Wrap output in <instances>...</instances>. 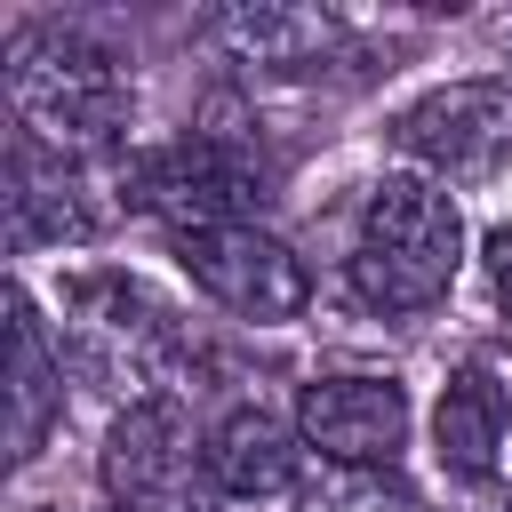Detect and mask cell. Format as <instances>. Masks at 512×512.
I'll return each mask as SVG.
<instances>
[{
  "mask_svg": "<svg viewBox=\"0 0 512 512\" xmlns=\"http://www.w3.org/2000/svg\"><path fill=\"white\" fill-rule=\"evenodd\" d=\"M296 440L328 472H392L408 448V384L400 376H312L296 392Z\"/></svg>",
  "mask_w": 512,
  "mask_h": 512,
  "instance_id": "8",
  "label": "cell"
},
{
  "mask_svg": "<svg viewBox=\"0 0 512 512\" xmlns=\"http://www.w3.org/2000/svg\"><path fill=\"white\" fill-rule=\"evenodd\" d=\"M208 40L232 64L272 72V80H312L352 48L344 16H328V8H224V16H208Z\"/></svg>",
  "mask_w": 512,
  "mask_h": 512,
  "instance_id": "11",
  "label": "cell"
},
{
  "mask_svg": "<svg viewBox=\"0 0 512 512\" xmlns=\"http://www.w3.org/2000/svg\"><path fill=\"white\" fill-rule=\"evenodd\" d=\"M480 264H488V288H496V304L512 312V224H496V232L480 240Z\"/></svg>",
  "mask_w": 512,
  "mask_h": 512,
  "instance_id": "15",
  "label": "cell"
},
{
  "mask_svg": "<svg viewBox=\"0 0 512 512\" xmlns=\"http://www.w3.org/2000/svg\"><path fill=\"white\" fill-rule=\"evenodd\" d=\"M480 512H512V496H488V504H480Z\"/></svg>",
  "mask_w": 512,
  "mask_h": 512,
  "instance_id": "17",
  "label": "cell"
},
{
  "mask_svg": "<svg viewBox=\"0 0 512 512\" xmlns=\"http://www.w3.org/2000/svg\"><path fill=\"white\" fill-rule=\"evenodd\" d=\"M160 512H224V496H216V488H192V496H176V504H160Z\"/></svg>",
  "mask_w": 512,
  "mask_h": 512,
  "instance_id": "16",
  "label": "cell"
},
{
  "mask_svg": "<svg viewBox=\"0 0 512 512\" xmlns=\"http://www.w3.org/2000/svg\"><path fill=\"white\" fill-rule=\"evenodd\" d=\"M96 472H104L112 512H160V504L208 488V440H192V416L176 392H152L112 416Z\"/></svg>",
  "mask_w": 512,
  "mask_h": 512,
  "instance_id": "7",
  "label": "cell"
},
{
  "mask_svg": "<svg viewBox=\"0 0 512 512\" xmlns=\"http://www.w3.org/2000/svg\"><path fill=\"white\" fill-rule=\"evenodd\" d=\"M456 264H464V208L448 200V184L416 168L376 176L352 224V256H344L352 296L384 320H416L456 288Z\"/></svg>",
  "mask_w": 512,
  "mask_h": 512,
  "instance_id": "2",
  "label": "cell"
},
{
  "mask_svg": "<svg viewBox=\"0 0 512 512\" xmlns=\"http://www.w3.org/2000/svg\"><path fill=\"white\" fill-rule=\"evenodd\" d=\"M0 80H8L16 128L40 136V144H56V152H72V160L120 144V128L136 120V72L88 24H56V16L16 24Z\"/></svg>",
  "mask_w": 512,
  "mask_h": 512,
  "instance_id": "1",
  "label": "cell"
},
{
  "mask_svg": "<svg viewBox=\"0 0 512 512\" xmlns=\"http://www.w3.org/2000/svg\"><path fill=\"white\" fill-rule=\"evenodd\" d=\"M504 432H512V400H504L496 368L488 360H456L440 400H432V456H440V472L464 480V488H488L496 464H504Z\"/></svg>",
  "mask_w": 512,
  "mask_h": 512,
  "instance_id": "12",
  "label": "cell"
},
{
  "mask_svg": "<svg viewBox=\"0 0 512 512\" xmlns=\"http://www.w3.org/2000/svg\"><path fill=\"white\" fill-rule=\"evenodd\" d=\"M64 416V360L48 352V328L24 288H8V456L32 464Z\"/></svg>",
  "mask_w": 512,
  "mask_h": 512,
  "instance_id": "13",
  "label": "cell"
},
{
  "mask_svg": "<svg viewBox=\"0 0 512 512\" xmlns=\"http://www.w3.org/2000/svg\"><path fill=\"white\" fill-rule=\"evenodd\" d=\"M64 344H72V368L104 376L128 400H152L192 368L184 312L168 296H152L144 280H128V272L64 280Z\"/></svg>",
  "mask_w": 512,
  "mask_h": 512,
  "instance_id": "3",
  "label": "cell"
},
{
  "mask_svg": "<svg viewBox=\"0 0 512 512\" xmlns=\"http://www.w3.org/2000/svg\"><path fill=\"white\" fill-rule=\"evenodd\" d=\"M296 504H304V512H424L392 472H328V464L312 472V488H304Z\"/></svg>",
  "mask_w": 512,
  "mask_h": 512,
  "instance_id": "14",
  "label": "cell"
},
{
  "mask_svg": "<svg viewBox=\"0 0 512 512\" xmlns=\"http://www.w3.org/2000/svg\"><path fill=\"white\" fill-rule=\"evenodd\" d=\"M168 248H176L184 280H192L208 304H224L232 320H248V328L304 320V304H312L304 256H296L280 232H264L256 216H240V224H200V232H168Z\"/></svg>",
  "mask_w": 512,
  "mask_h": 512,
  "instance_id": "5",
  "label": "cell"
},
{
  "mask_svg": "<svg viewBox=\"0 0 512 512\" xmlns=\"http://www.w3.org/2000/svg\"><path fill=\"white\" fill-rule=\"evenodd\" d=\"M104 208L88 184V160L40 144V136H8V240L16 248H56V240H96Z\"/></svg>",
  "mask_w": 512,
  "mask_h": 512,
  "instance_id": "9",
  "label": "cell"
},
{
  "mask_svg": "<svg viewBox=\"0 0 512 512\" xmlns=\"http://www.w3.org/2000/svg\"><path fill=\"white\" fill-rule=\"evenodd\" d=\"M264 152L232 128H192L176 144H152L120 168V200L160 216L168 232H200V224H240L264 200Z\"/></svg>",
  "mask_w": 512,
  "mask_h": 512,
  "instance_id": "4",
  "label": "cell"
},
{
  "mask_svg": "<svg viewBox=\"0 0 512 512\" xmlns=\"http://www.w3.org/2000/svg\"><path fill=\"white\" fill-rule=\"evenodd\" d=\"M208 488L224 504H296L312 488V448L272 408H232L208 432Z\"/></svg>",
  "mask_w": 512,
  "mask_h": 512,
  "instance_id": "10",
  "label": "cell"
},
{
  "mask_svg": "<svg viewBox=\"0 0 512 512\" xmlns=\"http://www.w3.org/2000/svg\"><path fill=\"white\" fill-rule=\"evenodd\" d=\"M392 144L432 184H480V176L512 168V80H448V88H424L392 120Z\"/></svg>",
  "mask_w": 512,
  "mask_h": 512,
  "instance_id": "6",
  "label": "cell"
}]
</instances>
